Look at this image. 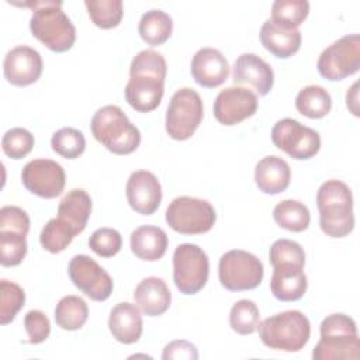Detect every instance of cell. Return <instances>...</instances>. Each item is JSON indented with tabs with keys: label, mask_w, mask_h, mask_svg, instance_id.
I'll return each instance as SVG.
<instances>
[{
	"label": "cell",
	"mask_w": 360,
	"mask_h": 360,
	"mask_svg": "<svg viewBox=\"0 0 360 360\" xmlns=\"http://www.w3.org/2000/svg\"><path fill=\"white\" fill-rule=\"evenodd\" d=\"M357 87H359V83L356 82L352 84V87L346 93V105L350 110V112L356 117H359V103H357L359 101V90H357Z\"/></svg>",
	"instance_id": "cell-44"
},
{
	"label": "cell",
	"mask_w": 360,
	"mask_h": 360,
	"mask_svg": "<svg viewBox=\"0 0 360 360\" xmlns=\"http://www.w3.org/2000/svg\"><path fill=\"white\" fill-rule=\"evenodd\" d=\"M24 326L28 333V342L32 345L45 342L51 333V323L48 316L38 309H31L25 314Z\"/></svg>",
	"instance_id": "cell-41"
},
{
	"label": "cell",
	"mask_w": 360,
	"mask_h": 360,
	"mask_svg": "<svg viewBox=\"0 0 360 360\" xmlns=\"http://www.w3.org/2000/svg\"><path fill=\"white\" fill-rule=\"evenodd\" d=\"M90 128L96 141L115 155H129L141 143L139 129L118 105L98 108L91 118Z\"/></svg>",
	"instance_id": "cell-4"
},
{
	"label": "cell",
	"mask_w": 360,
	"mask_h": 360,
	"mask_svg": "<svg viewBox=\"0 0 360 360\" xmlns=\"http://www.w3.org/2000/svg\"><path fill=\"white\" fill-rule=\"evenodd\" d=\"M84 6L90 20L98 28H115L122 20L124 6L121 0H86Z\"/></svg>",
	"instance_id": "cell-32"
},
{
	"label": "cell",
	"mask_w": 360,
	"mask_h": 360,
	"mask_svg": "<svg viewBox=\"0 0 360 360\" xmlns=\"http://www.w3.org/2000/svg\"><path fill=\"white\" fill-rule=\"evenodd\" d=\"M295 108L308 118H323L332 108V97L322 86H305L295 97Z\"/></svg>",
	"instance_id": "cell-28"
},
{
	"label": "cell",
	"mask_w": 360,
	"mask_h": 360,
	"mask_svg": "<svg viewBox=\"0 0 360 360\" xmlns=\"http://www.w3.org/2000/svg\"><path fill=\"white\" fill-rule=\"evenodd\" d=\"M321 339L312 350L314 360H359L360 340L356 322L345 314L328 315L321 322Z\"/></svg>",
	"instance_id": "cell-5"
},
{
	"label": "cell",
	"mask_w": 360,
	"mask_h": 360,
	"mask_svg": "<svg viewBox=\"0 0 360 360\" xmlns=\"http://www.w3.org/2000/svg\"><path fill=\"white\" fill-rule=\"evenodd\" d=\"M202 115L204 107L200 94L190 87L177 90L172 96L166 111L167 135L176 141L191 138L201 124Z\"/></svg>",
	"instance_id": "cell-9"
},
{
	"label": "cell",
	"mask_w": 360,
	"mask_h": 360,
	"mask_svg": "<svg viewBox=\"0 0 360 360\" xmlns=\"http://www.w3.org/2000/svg\"><path fill=\"white\" fill-rule=\"evenodd\" d=\"M91 214V198L83 188L68 191L58 205V218L69 224L76 233L84 231Z\"/></svg>",
	"instance_id": "cell-26"
},
{
	"label": "cell",
	"mask_w": 360,
	"mask_h": 360,
	"mask_svg": "<svg viewBox=\"0 0 360 360\" xmlns=\"http://www.w3.org/2000/svg\"><path fill=\"white\" fill-rule=\"evenodd\" d=\"M24 6L32 7L30 20L31 34L53 52L69 51L76 41V28L62 10V1H31Z\"/></svg>",
	"instance_id": "cell-3"
},
{
	"label": "cell",
	"mask_w": 360,
	"mask_h": 360,
	"mask_svg": "<svg viewBox=\"0 0 360 360\" xmlns=\"http://www.w3.org/2000/svg\"><path fill=\"white\" fill-rule=\"evenodd\" d=\"M76 235V231L69 224L60 218H52L42 228L39 242L46 252L59 253L72 243Z\"/></svg>",
	"instance_id": "cell-31"
},
{
	"label": "cell",
	"mask_w": 360,
	"mask_h": 360,
	"mask_svg": "<svg viewBox=\"0 0 360 360\" xmlns=\"http://www.w3.org/2000/svg\"><path fill=\"white\" fill-rule=\"evenodd\" d=\"M42 66V58L38 51L27 45H18L4 56L3 73L10 84L24 87L41 77Z\"/></svg>",
	"instance_id": "cell-16"
},
{
	"label": "cell",
	"mask_w": 360,
	"mask_h": 360,
	"mask_svg": "<svg viewBox=\"0 0 360 360\" xmlns=\"http://www.w3.org/2000/svg\"><path fill=\"white\" fill-rule=\"evenodd\" d=\"M134 300L145 315L159 316L169 309L172 294L163 278L146 277L136 285Z\"/></svg>",
	"instance_id": "cell-23"
},
{
	"label": "cell",
	"mask_w": 360,
	"mask_h": 360,
	"mask_svg": "<svg viewBox=\"0 0 360 360\" xmlns=\"http://www.w3.org/2000/svg\"><path fill=\"white\" fill-rule=\"evenodd\" d=\"M0 231H14L27 235L30 231V218L27 212L15 205L1 207Z\"/></svg>",
	"instance_id": "cell-42"
},
{
	"label": "cell",
	"mask_w": 360,
	"mask_h": 360,
	"mask_svg": "<svg viewBox=\"0 0 360 360\" xmlns=\"http://www.w3.org/2000/svg\"><path fill=\"white\" fill-rule=\"evenodd\" d=\"M217 219L211 202L202 198L181 195L174 198L166 210L167 225L181 235H201L208 232Z\"/></svg>",
	"instance_id": "cell-7"
},
{
	"label": "cell",
	"mask_w": 360,
	"mask_h": 360,
	"mask_svg": "<svg viewBox=\"0 0 360 360\" xmlns=\"http://www.w3.org/2000/svg\"><path fill=\"white\" fill-rule=\"evenodd\" d=\"M319 75L330 82L343 80L359 72L360 68V37L349 34L325 48L316 63Z\"/></svg>",
	"instance_id": "cell-11"
},
{
	"label": "cell",
	"mask_w": 360,
	"mask_h": 360,
	"mask_svg": "<svg viewBox=\"0 0 360 360\" xmlns=\"http://www.w3.org/2000/svg\"><path fill=\"white\" fill-rule=\"evenodd\" d=\"M271 141L276 148L297 160L314 158L321 148L319 134L292 118H283L274 124Z\"/></svg>",
	"instance_id": "cell-12"
},
{
	"label": "cell",
	"mask_w": 360,
	"mask_h": 360,
	"mask_svg": "<svg viewBox=\"0 0 360 360\" xmlns=\"http://www.w3.org/2000/svg\"><path fill=\"white\" fill-rule=\"evenodd\" d=\"M34 146V135L21 127L8 129L1 138V149L6 156L18 160L25 158Z\"/></svg>",
	"instance_id": "cell-38"
},
{
	"label": "cell",
	"mask_w": 360,
	"mask_h": 360,
	"mask_svg": "<svg viewBox=\"0 0 360 360\" xmlns=\"http://www.w3.org/2000/svg\"><path fill=\"white\" fill-rule=\"evenodd\" d=\"M269 260L271 266L280 263H295L300 266L305 264V252L300 243L290 239L276 240L269 250Z\"/></svg>",
	"instance_id": "cell-40"
},
{
	"label": "cell",
	"mask_w": 360,
	"mask_h": 360,
	"mask_svg": "<svg viewBox=\"0 0 360 360\" xmlns=\"http://www.w3.org/2000/svg\"><path fill=\"white\" fill-rule=\"evenodd\" d=\"M259 37L262 45L280 59L292 56L301 46V32L298 28L281 27L271 18L263 22Z\"/></svg>",
	"instance_id": "cell-22"
},
{
	"label": "cell",
	"mask_w": 360,
	"mask_h": 360,
	"mask_svg": "<svg viewBox=\"0 0 360 360\" xmlns=\"http://www.w3.org/2000/svg\"><path fill=\"white\" fill-rule=\"evenodd\" d=\"M27 235L14 231H0V263L4 267L18 266L27 255Z\"/></svg>",
	"instance_id": "cell-37"
},
{
	"label": "cell",
	"mask_w": 360,
	"mask_h": 360,
	"mask_svg": "<svg viewBox=\"0 0 360 360\" xmlns=\"http://www.w3.org/2000/svg\"><path fill=\"white\" fill-rule=\"evenodd\" d=\"M276 224L291 232H302L309 226L311 214L307 205L297 200H283L273 208Z\"/></svg>",
	"instance_id": "cell-30"
},
{
	"label": "cell",
	"mask_w": 360,
	"mask_h": 360,
	"mask_svg": "<svg viewBox=\"0 0 360 360\" xmlns=\"http://www.w3.org/2000/svg\"><path fill=\"white\" fill-rule=\"evenodd\" d=\"M25 292L24 290L6 278L0 280V322L7 325L14 321L18 311L24 307Z\"/></svg>",
	"instance_id": "cell-36"
},
{
	"label": "cell",
	"mask_w": 360,
	"mask_h": 360,
	"mask_svg": "<svg viewBox=\"0 0 360 360\" xmlns=\"http://www.w3.org/2000/svg\"><path fill=\"white\" fill-rule=\"evenodd\" d=\"M89 318L86 301L77 295H66L59 300L55 308V322L63 330L80 329Z\"/></svg>",
	"instance_id": "cell-29"
},
{
	"label": "cell",
	"mask_w": 360,
	"mask_h": 360,
	"mask_svg": "<svg viewBox=\"0 0 360 360\" xmlns=\"http://www.w3.org/2000/svg\"><path fill=\"white\" fill-rule=\"evenodd\" d=\"M125 194L131 208L142 215L153 214L162 201V187L158 177L148 170L131 173Z\"/></svg>",
	"instance_id": "cell-17"
},
{
	"label": "cell",
	"mask_w": 360,
	"mask_h": 360,
	"mask_svg": "<svg viewBox=\"0 0 360 360\" xmlns=\"http://www.w3.org/2000/svg\"><path fill=\"white\" fill-rule=\"evenodd\" d=\"M263 264L246 250L232 249L224 253L218 264V277L229 291H248L256 288L263 280Z\"/></svg>",
	"instance_id": "cell-10"
},
{
	"label": "cell",
	"mask_w": 360,
	"mask_h": 360,
	"mask_svg": "<svg viewBox=\"0 0 360 360\" xmlns=\"http://www.w3.org/2000/svg\"><path fill=\"white\" fill-rule=\"evenodd\" d=\"M90 249L101 257L115 256L122 246V238L114 228H98L89 238Z\"/></svg>",
	"instance_id": "cell-39"
},
{
	"label": "cell",
	"mask_w": 360,
	"mask_h": 360,
	"mask_svg": "<svg viewBox=\"0 0 360 360\" xmlns=\"http://www.w3.org/2000/svg\"><path fill=\"white\" fill-rule=\"evenodd\" d=\"M232 79L235 84H245L256 91V96H266L274 83L271 66L256 53H242L233 63Z\"/></svg>",
	"instance_id": "cell-18"
},
{
	"label": "cell",
	"mask_w": 360,
	"mask_h": 360,
	"mask_svg": "<svg viewBox=\"0 0 360 360\" xmlns=\"http://www.w3.org/2000/svg\"><path fill=\"white\" fill-rule=\"evenodd\" d=\"M259 319V308L252 300H239L229 311V325L239 335H252L257 329Z\"/></svg>",
	"instance_id": "cell-34"
},
{
	"label": "cell",
	"mask_w": 360,
	"mask_h": 360,
	"mask_svg": "<svg viewBox=\"0 0 360 360\" xmlns=\"http://www.w3.org/2000/svg\"><path fill=\"white\" fill-rule=\"evenodd\" d=\"M260 340L273 350L298 352L309 340L311 323L301 311H284L271 315L257 325Z\"/></svg>",
	"instance_id": "cell-6"
},
{
	"label": "cell",
	"mask_w": 360,
	"mask_h": 360,
	"mask_svg": "<svg viewBox=\"0 0 360 360\" xmlns=\"http://www.w3.org/2000/svg\"><path fill=\"white\" fill-rule=\"evenodd\" d=\"M210 274L207 253L194 243H181L173 253V281L177 290L186 295L201 291Z\"/></svg>",
	"instance_id": "cell-8"
},
{
	"label": "cell",
	"mask_w": 360,
	"mask_h": 360,
	"mask_svg": "<svg viewBox=\"0 0 360 360\" xmlns=\"http://www.w3.org/2000/svg\"><path fill=\"white\" fill-rule=\"evenodd\" d=\"M108 329L115 340L132 345L139 340L143 329L142 315L138 305L131 302L117 304L108 316Z\"/></svg>",
	"instance_id": "cell-21"
},
{
	"label": "cell",
	"mask_w": 360,
	"mask_h": 360,
	"mask_svg": "<svg viewBox=\"0 0 360 360\" xmlns=\"http://www.w3.org/2000/svg\"><path fill=\"white\" fill-rule=\"evenodd\" d=\"M291 180V169L288 163L274 155L260 159L255 169V181L257 188L264 194L283 193Z\"/></svg>",
	"instance_id": "cell-24"
},
{
	"label": "cell",
	"mask_w": 360,
	"mask_h": 360,
	"mask_svg": "<svg viewBox=\"0 0 360 360\" xmlns=\"http://www.w3.org/2000/svg\"><path fill=\"white\" fill-rule=\"evenodd\" d=\"M307 0H276L271 6V20L285 28H298L308 17Z\"/></svg>",
	"instance_id": "cell-33"
},
{
	"label": "cell",
	"mask_w": 360,
	"mask_h": 360,
	"mask_svg": "<svg viewBox=\"0 0 360 360\" xmlns=\"http://www.w3.org/2000/svg\"><path fill=\"white\" fill-rule=\"evenodd\" d=\"M308 287L304 266L295 263H280L273 266L270 290L278 301L290 302L302 298Z\"/></svg>",
	"instance_id": "cell-20"
},
{
	"label": "cell",
	"mask_w": 360,
	"mask_h": 360,
	"mask_svg": "<svg viewBox=\"0 0 360 360\" xmlns=\"http://www.w3.org/2000/svg\"><path fill=\"white\" fill-rule=\"evenodd\" d=\"M68 273L75 287L93 301H105L112 292L111 276L87 255L73 256Z\"/></svg>",
	"instance_id": "cell-13"
},
{
	"label": "cell",
	"mask_w": 360,
	"mask_h": 360,
	"mask_svg": "<svg viewBox=\"0 0 360 360\" xmlns=\"http://www.w3.org/2000/svg\"><path fill=\"white\" fill-rule=\"evenodd\" d=\"M257 111V96L249 89L232 86L221 90L214 101V117L222 125L240 124Z\"/></svg>",
	"instance_id": "cell-15"
},
{
	"label": "cell",
	"mask_w": 360,
	"mask_h": 360,
	"mask_svg": "<svg viewBox=\"0 0 360 360\" xmlns=\"http://www.w3.org/2000/svg\"><path fill=\"white\" fill-rule=\"evenodd\" d=\"M190 70L197 84L214 89L228 79L229 65L221 51L215 48H201L194 53Z\"/></svg>",
	"instance_id": "cell-19"
},
{
	"label": "cell",
	"mask_w": 360,
	"mask_h": 360,
	"mask_svg": "<svg viewBox=\"0 0 360 360\" xmlns=\"http://www.w3.org/2000/svg\"><path fill=\"white\" fill-rule=\"evenodd\" d=\"M169 239L166 232L153 225H142L131 233L132 253L145 262H156L167 250Z\"/></svg>",
	"instance_id": "cell-25"
},
{
	"label": "cell",
	"mask_w": 360,
	"mask_h": 360,
	"mask_svg": "<svg viewBox=\"0 0 360 360\" xmlns=\"http://www.w3.org/2000/svg\"><path fill=\"white\" fill-rule=\"evenodd\" d=\"M52 149L66 159L79 158L86 149V139L83 132L76 128L65 127L58 129L51 139Z\"/></svg>",
	"instance_id": "cell-35"
},
{
	"label": "cell",
	"mask_w": 360,
	"mask_h": 360,
	"mask_svg": "<svg viewBox=\"0 0 360 360\" xmlns=\"http://www.w3.org/2000/svg\"><path fill=\"white\" fill-rule=\"evenodd\" d=\"M173 31L172 17L162 10L146 11L138 24V32L141 38L150 46L165 44Z\"/></svg>",
	"instance_id": "cell-27"
},
{
	"label": "cell",
	"mask_w": 360,
	"mask_h": 360,
	"mask_svg": "<svg viewBox=\"0 0 360 360\" xmlns=\"http://www.w3.org/2000/svg\"><path fill=\"white\" fill-rule=\"evenodd\" d=\"M24 187L42 198H55L62 194L66 183L63 167L51 159H34L21 172Z\"/></svg>",
	"instance_id": "cell-14"
},
{
	"label": "cell",
	"mask_w": 360,
	"mask_h": 360,
	"mask_svg": "<svg viewBox=\"0 0 360 360\" xmlns=\"http://www.w3.org/2000/svg\"><path fill=\"white\" fill-rule=\"evenodd\" d=\"M162 359L163 360H169V359L195 360V359H198V352H197V347L191 342H187L183 339L173 340L165 346Z\"/></svg>",
	"instance_id": "cell-43"
},
{
	"label": "cell",
	"mask_w": 360,
	"mask_h": 360,
	"mask_svg": "<svg viewBox=\"0 0 360 360\" xmlns=\"http://www.w3.org/2000/svg\"><path fill=\"white\" fill-rule=\"evenodd\" d=\"M319 226L330 238L347 236L354 228L353 195L340 180H326L316 193Z\"/></svg>",
	"instance_id": "cell-2"
},
{
	"label": "cell",
	"mask_w": 360,
	"mask_h": 360,
	"mask_svg": "<svg viewBox=\"0 0 360 360\" xmlns=\"http://www.w3.org/2000/svg\"><path fill=\"white\" fill-rule=\"evenodd\" d=\"M167 65L162 53L153 49L138 52L129 66V80L124 94L127 103L138 112L158 108L165 93Z\"/></svg>",
	"instance_id": "cell-1"
}]
</instances>
